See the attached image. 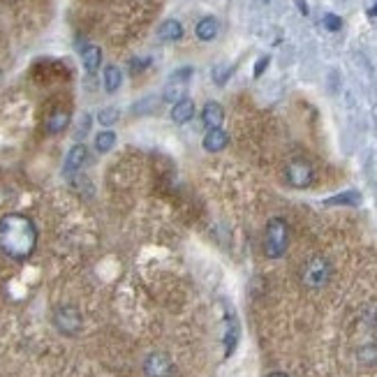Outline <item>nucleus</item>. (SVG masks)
I'll use <instances>...</instances> for the list:
<instances>
[{
    "label": "nucleus",
    "instance_id": "obj_22",
    "mask_svg": "<svg viewBox=\"0 0 377 377\" xmlns=\"http://www.w3.org/2000/svg\"><path fill=\"white\" fill-rule=\"evenodd\" d=\"M359 359H361L363 363L377 361V347H363V350L359 352Z\"/></svg>",
    "mask_w": 377,
    "mask_h": 377
},
{
    "label": "nucleus",
    "instance_id": "obj_10",
    "mask_svg": "<svg viewBox=\"0 0 377 377\" xmlns=\"http://www.w3.org/2000/svg\"><path fill=\"white\" fill-rule=\"evenodd\" d=\"M202 120H204V125L209 130L220 128V123L224 120V109L218 105V102H209V105H206L204 111H202Z\"/></svg>",
    "mask_w": 377,
    "mask_h": 377
},
{
    "label": "nucleus",
    "instance_id": "obj_23",
    "mask_svg": "<svg viewBox=\"0 0 377 377\" xmlns=\"http://www.w3.org/2000/svg\"><path fill=\"white\" fill-rule=\"evenodd\" d=\"M324 26L329 28V31H341V28H343V21H341V16L326 14V16H324Z\"/></svg>",
    "mask_w": 377,
    "mask_h": 377
},
{
    "label": "nucleus",
    "instance_id": "obj_7",
    "mask_svg": "<svg viewBox=\"0 0 377 377\" xmlns=\"http://www.w3.org/2000/svg\"><path fill=\"white\" fill-rule=\"evenodd\" d=\"M86 157H88V148L83 146V144H74V146L70 148L68 157H65L63 172H65V174H72V172H77V169H81V165L86 162Z\"/></svg>",
    "mask_w": 377,
    "mask_h": 377
},
{
    "label": "nucleus",
    "instance_id": "obj_3",
    "mask_svg": "<svg viewBox=\"0 0 377 377\" xmlns=\"http://www.w3.org/2000/svg\"><path fill=\"white\" fill-rule=\"evenodd\" d=\"M331 280V264L326 257H310L304 267H301V282L308 289H322L326 282Z\"/></svg>",
    "mask_w": 377,
    "mask_h": 377
},
{
    "label": "nucleus",
    "instance_id": "obj_8",
    "mask_svg": "<svg viewBox=\"0 0 377 377\" xmlns=\"http://www.w3.org/2000/svg\"><path fill=\"white\" fill-rule=\"evenodd\" d=\"M229 144V137H227V132L220 130V128H215V130H209L206 132V137H204V148L209 150V153H220V150H224Z\"/></svg>",
    "mask_w": 377,
    "mask_h": 377
},
{
    "label": "nucleus",
    "instance_id": "obj_21",
    "mask_svg": "<svg viewBox=\"0 0 377 377\" xmlns=\"http://www.w3.org/2000/svg\"><path fill=\"white\" fill-rule=\"evenodd\" d=\"M229 74H232V65L222 63L218 68H213V81L218 83V86H222V83L229 79Z\"/></svg>",
    "mask_w": 377,
    "mask_h": 377
},
{
    "label": "nucleus",
    "instance_id": "obj_20",
    "mask_svg": "<svg viewBox=\"0 0 377 377\" xmlns=\"http://www.w3.org/2000/svg\"><path fill=\"white\" fill-rule=\"evenodd\" d=\"M118 116H120V114H118V109H116V107H107V109H102L100 114H98V120H100L102 125H107V128H109V125H114V123H116Z\"/></svg>",
    "mask_w": 377,
    "mask_h": 377
},
{
    "label": "nucleus",
    "instance_id": "obj_18",
    "mask_svg": "<svg viewBox=\"0 0 377 377\" xmlns=\"http://www.w3.org/2000/svg\"><path fill=\"white\" fill-rule=\"evenodd\" d=\"M114 144H116V135L111 130L100 132V135L95 137V148L100 150V153H109V150L114 148Z\"/></svg>",
    "mask_w": 377,
    "mask_h": 377
},
{
    "label": "nucleus",
    "instance_id": "obj_1",
    "mask_svg": "<svg viewBox=\"0 0 377 377\" xmlns=\"http://www.w3.org/2000/svg\"><path fill=\"white\" fill-rule=\"evenodd\" d=\"M37 246V227L24 213H7L0 218V250L16 262L28 259Z\"/></svg>",
    "mask_w": 377,
    "mask_h": 377
},
{
    "label": "nucleus",
    "instance_id": "obj_24",
    "mask_svg": "<svg viewBox=\"0 0 377 377\" xmlns=\"http://www.w3.org/2000/svg\"><path fill=\"white\" fill-rule=\"evenodd\" d=\"M267 65H269V56H264V58H259L257 68H254V77H262L264 70H267Z\"/></svg>",
    "mask_w": 377,
    "mask_h": 377
},
{
    "label": "nucleus",
    "instance_id": "obj_14",
    "mask_svg": "<svg viewBox=\"0 0 377 377\" xmlns=\"http://www.w3.org/2000/svg\"><path fill=\"white\" fill-rule=\"evenodd\" d=\"M195 35L200 37L202 42H211L218 35V21L213 16H204L200 24L195 26Z\"/></svg>",
    "mask_w": 377,
    "mask_h": 377
},
{
    "label": "nucleus",
    "instance_id": "obj_12",
    "mask_svg": "<svg viewBox=\"0 0 377 377\" xmlns=\"http://www.w3.org/2000/svg\"><path fill=\"white\" fill-rule=\"evenodd\" d=\"M195 116V102L192 100H187V98H183L181 102H176V105L172 107V120L174 123H187Z\"/></svg>",
    "mask_w": 377,
    "mask_h": 377
},
{
    "label": "nucleus",
    "instance_id": "obj_25",
    "mask_svg": "<svg viewBox=\"0 0 377 377\" xmlns=\"http://www.w3.org/2000/svg\"><path fill=\"white\" fill-rule=\"evenodd\" d=\"M267 377H287L285 373H271V375H267Z\"/></svg>",
    "mask_w": 377,
    "mask_h": 377
},
{
    "label": "nucleus",
    "instance_id": "obj_13",
    "mask_svg": "<svg viewBox=\"0 0 377 377\" xmlns=\"http://www.w3.org/2000/svg\"><path fill=\"white\" fill-rule=\"evenodd\" d=\"M237 338H239V329H237V317H232V313H227L224 317V354H232L234 347H237Z\"/></svg>",
    "mask_w": 377,
    "mask_h": 377
},
{
    "label": "nucleus",
    "instance_id": "obj_6",
    "mask_svg": "<svg viewBox=\"0 0 377 377\" xmlns=\"http://www.w3.org/2000/svg\"><path fill=\"white\" fill-rule=\"evenodd\" d=\"M144 375L146 377H172L174 363L165 352H150L144 359Z\"/></svg>",
    "mask_w": 377,
    "mask_h": 377
},
{
    "label": "nucleus",
    "instance_id": "obj_17",
    "mask_svg": "<svg viewBox=\"0 0 377 377\" xmlns=\"http://www.w3.org/2000/svg\"><path fill=\"white\" fill-rule=\"evenodd\" d=\"M183 93H185V81H172L169 86L165 88L162 98L167 102H172V105H176V102L183 100Z\"/></svg>",
    "mask_w": 377,
    "mask_h": 377
},
{
    "label": "nucleus",
    "instance_id": "obj_19",
    "mask_svg": "<svg viewBox=\"0 0 377 377\" xmlns=\"http://www.w3.org/2000/svg\"><path fill=\"white\" fill-rule=\"evenodd\" d=\"M329 206H336V204H359V192L356 190H350V192H341L331 197V200H326Z\"/></svg>",
    "mask_w": 377,
    "mask_h": 377
},
{
    "label": "nucleus",
    "instance_id": "obj_4",
    "mask_svg": "<svg viewBox=\"0 0 377 377\" xmlns=\"http://www.w3.org/2000/svg\"><path fill=\"white\" fill-rule=\"evenodd\" d=\"M53 326L65 336H77L83 326V317L74 306H58L53 310Z\"/></svg>",
    "mask_w": 377,
    "mask_h": 377
},
{
    "label": "nucleus",
    "instance_id": "obj_11",
    "mask_svg": "<svg viewBox=\"0 0 377 377\" xmlns=\"http://www.w3.org/2000/svg\"><path fill=\"white\" fill-rule=\"evenodd\" d=\"M70 125V111H53V114H49V118H46L44 123V130L49 132V135H58V132H63L65 128Z\"/></svg>",
    "mask_w": 377,
    "mask_h": 377
},
{
    "label": "nucleus",
    "instance_id": "obj_15",
    "mask_svg": "<svg viewBox=\"0 0 377 377\" xmlns=\"http://www.w3.org/2000/svg\"><path fill=\"white\" fill-rule=\"evenodd\" d=\"M81 61H83V68H86V72H98L100 63H102V51L100 46H86V49L81 51Z\"/></svg>",
    "mask_w": 377,
    "mask_h": 377
},
{
    "label": "nucleus",
    "instance_id": "obj_2",
    "mask_svg": "<svg viewBox=\"0 0 377 377\" xmlns=\"http://www.w3.org/2000/svg\"><path fill=\"white\" fill-rule=\"evenodd\" d=\"M289 246V224L282 218H271L264 229V252L271 259H278L287 252Z\"/></svg>",
    "mask_w": 377,
    "mask_h": 377
},
{
    "label": "nucleus",
    "instance_id": "obj_5",
    "mask_svg": "<svg viewBox=\"0 0 377 377\" xmlns=\"http://www.w3.org/2000/svg\"><path fill=\"white\" fill-rule=\"evenodd\" d=\"M285 176H287V183L291 187H299V190H304V187H308L310 183H313L315 169H313V165L308 162V160L296 157V160H291V162L287 165Z\"/></svg>",
    "mask_w": 377,
    "mask_h": 377
},
{
    "label": "nucleus",
    "instance_id": "obj_16",
    "mask_svg": "<svg viewBox=\"0 0 377 377\" xmlns=\"http://www.w3.org/2000/svg\"><path fill=\"white\" fill-rule=\"evenodd\" d=\"M120 83H123V72H120L116 65L105 68V88H107V93H116L120 88Z\"/></svg>",
    "mask_w": 377,
    "mask_h": 377
},
{
    "label": "nucleus",
    "instance_id": "obj_9",
    "mask_svg": "<svg viewBox=\"0 0 377 377\" xmlns=\"http://www.w3.org/2000/svg\"><path fill=\"white\" fill-rule=\"evenodd\" d=\"M157 37L162 42H178L183 37V26L176 19H167L165 24H160L157 28Z\"/></svg>",
    "mask_w": 377,
    "mask_h": 377
}]
</instances>
